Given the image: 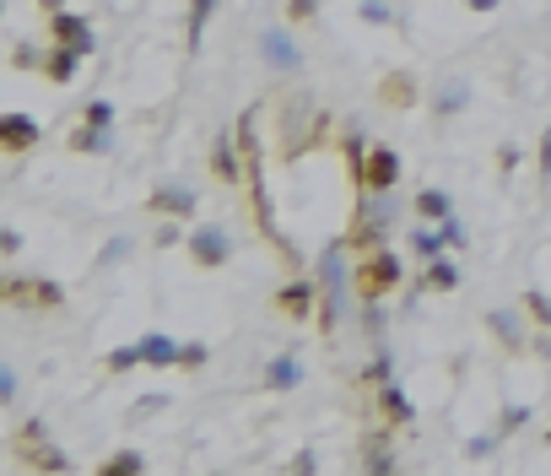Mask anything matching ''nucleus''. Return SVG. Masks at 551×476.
I'll return each instance as SVG.
<instances>
[{
	"label": "nucleus",
	"mask_w": 551,
	"mask_h": 476,
	"mask_svg": "<svg viewBox=\"0 0 551 476\" xmlns=\"http://www.w3.org/2000/svg\"><path fill=\"white\" fill-rule=\"evenodd\" d=\"M260 60L271 65L276 76H298V71H303V49H298V38H292L287 22L260 28Z\"/></svg>",
	"instance_id": "7ed1b4c3"
},
{
	"label": "nucleus",
	"mask_w": 551,
	"mask_h": 476,
	"mask_svg": "<svg viewBox=\"0 0 551 476\" xmlns=\"http://www.w3.org/2000/svg\"><path fill=\"white\" fill-rule=\"evenodd\" d=\"M211 363V347L206 341H184V363L179 368H206Z\"/></svg>",
	"instance_id": "c756f323"
},
{
	"label": "nucleus",
	"mask_w": 551,
	"mask_h": 476,
	"mask_svg": "<svg viewBox=\"0 0 551 476\" xmlns=\"http://www.w3.org/2000/svg\"><path fill=\"white\" fill-rule=\"evenodd\" d=\"M492 449H497V433H476V439L465 444V455H470V460H481V455H492Z\"/></svg>",
	"instance_id": "473e14b6"
},
{
	"label": "nucleus",
	"mask_w": 551,
	"mask_h": 476,
	"mask_svg": "<svg viewBox=\"0 0 551 476\" xmlns=\"http://www.w3.org/2000/svg\"><path fill=\"white\" fill-rule=\"evenodd\" d=\"M222 0H195L190 6V49H200V38H206V22H211V11H217Z\"/></svg>",
	"instance_id": "5701e85b"
},
{
	"label": "nucleus",
	"mask_w": 551,
	"mask_h": 476,
	"mask_svg": "<svg viewBox=\"0 0 551 476\" xmlns=\"http://www.w3.org/2000/svg\"><path fill=\"white\" fill-rule=\"evenodd\" d=\"M76 65H82V55H76V49H65V44H55V49L44 55V76L65 87V82H76Z\"/></svg>",
	"instance_id": "6ab92c4d"
},
{
	"label": "nucleus",
	"mask_w": 551,
	"mask_h": 476,
	"mask_svg": "<svg viewBox=\"0 0 551 476\" xmlns=\"http://www.w3.org/2000/svg\"><path fill=\"white\" fill-rule=\"evenodd\" d=\"M411 82L406 76H395V82H384V103H411V92H406Z\"/></svg>",
	"instance_id": "c9c22d12"
},
{
	"label": "nucleus",
	"mask_w": 551,
	"mask_h": 476,
	"mask_svg": "<svg viewBox=\"0 0 551 476\" xmlns=\"http://www.w3.org/2000/svg\"><path fill=\"white\" fill-rule=\"evenodd\" d=\"M190 255H195V266L200 271H217L233 260V233L222 228V222H195V233H190Z\"/></svg>",
	"instance_id": "20e7f679"
},
{
	"label": "nucleus",
	"mask_w": 551,
	"mask_h": 476,
	"mask_svg": "<svg viewBox=\"0 0 551 476\" xmlns=\"http://www.w3.org/2000/svg\"><path fill=\"white\" fill-rule=\"evenodd\" d=\"M400 282H406V260H400L395 249L373 244L368 260H362V298H384V293H395Z\"/></svg>",
	"instance_id": "f03ea898"
},
{
	"label": "nucleus",
	"mask_w": 551,
	"mask_h": 476,
	"mask_svg": "<svg viewBox=\"0 0 551 476\" xmlns=\"http://www.w3.org/2000/svg\"><path fill=\"white\" fill-rule=\"evenodd\" d=\"M33 466H44V471H71V460H65L60 449H49V444H44V449L33 455Z\"/></svg>",
	"instance_id": "7c9ffc66"
},
{
	"label": "nucleus",
	"mask_w": 551,
	"mask_h": 476,
	"mask_svg": "<svg viewBox=\"0 0 551 476\" xmlns=\"http://www.w3.org/2000/svg\"><path fill=\"white\" fill-rule=\"evenodd\" d=\"M530 422V406H503V428H524Z\"/></svg>",
	"instance_id": "e433bc0d"
},
{
	"label": "nucleus",
	"mask_w": 551,
	"mask_h": 476,
	"mask_svg": "<svg viewBox=\"0 0 551 476\" xmlns=\"http://www.w3.org/2000/svg\"><path fill=\"white\" fill-rule=\"evenodd\" d=\"M470 109V82H443L433 92V114L438 119H454V114H465Z\"/></svg>",
	"instance_id": "f3484780"
},
{
	"label": "nucleus",
	"mask_w": 551,
	"mask_h": 476,
	"mask_svg": "<svg viewBox=\"0 0 551 476\" xmlns=\"http://www.w3.org/2000/svg\"><path fill=\"white\" fill-rule=\"evenodd\" d=\"M541 174L551 179V125H546V136H541Z\"/></svg>",
	"instance_id": "ea45409f"
},
{
	"label": "nucleus",
	"mask_w": 551,
	"mask_h": 476,
	"mask_svg": "<svg viewBox=\"0 0 551 476\" xmlns=\"http://www.w3.org/2000/svg\"><path fill=\"white\" fill-rule=\"evenodd\" d=\"M103 363H109V374H130V368L146 363V352H141V341H125V347H114Z\"/></svg>",
	"instance_id": "4be33fe9"
},
{
	"label": "nucleus",
	"mask_w": 551,
	"mask_h": 476,
	"mask_svg": "<svg viewBox=\"0 0 551 476\" xmlns=\"http://www.w3.org/2000/svg\"><path fill=\"white\" fill-rule=\"evenodd\" d=\"M411 249H416V260L427 266L433 255H449V249H454V238L443 233V222H433V228H427V222H416V228H411Z\"/></svg>",
	"instance_id": "4468645a"
},
{
	"label": "nucleus",
	"mask_w": 551,
	"mask_h": 476,
	"mask_svg": "<svg viewBox=\"0 0 551 476\" xmlns=\"http://www.w3.org/2000/svg\"><path fill=\"white\" fill-rule=\"evenodd\" d=\"M524 309H530L535 320H541V325L551 330V293H541V287H530V293H524Z\"/></svg>",
	"instance_id": "a878e982"
},
{
	"label": "nucleus",
	"mask_w": 551,
	"mask_h": 476,
	"mask_svg": "<svg viewBox=\"0 0 551 476\" xmlns=\"http://www.w3.org/2000/svg\"><path fill=\"white\" fill-rule=\"evenodd\" d=\"M368 379H373V385H384V379H395V352H389V347H379V352H373V363H368Z\"/></svg>",
	"instance_id": "393cba45"
},
{
	"label": "nucleus",
	"mask_w": 551,
	"mask_h": 476,
	"mask_svg": "<svg viewBox=\"0 0 551 476\" xmlns=\"http://www.w3.org/2000/svg\"><path fill=\"white\" fill-rule=\"evenodd\" d=\"M487 325H492V336L503 341L508 352H519V347H524V325H519V314H514V309H492V314H487Z\"/></svg>",
	"instance_id": "aec40b11"
},
{
	"label": "nucleus",
	"mask_w": 551,
	"mask_h": 476,
	"mask_svg": "<svg viewBox=\"0 0 551 476\" xmlns=\"http://www.w3.org/2000/svg\"><path fill=\"white\" fill-rule=\"evenodd\" d=\"M71 152H87V157L114 152V130H109V125H92V119H82V125L71 130Z\"/></svg>",
	"instance_id": "2eb2a0df"
},
{
	"label": "nucleus",
	"mask_w": 551,
	"mask_h": 476,
	"mask_svg": "<svg viewBox=\"0 0 551 476\" xmlns=\"http://www.w3.org/2000/svg\"><path fill=\"white\" fill-rule=\"evenodd\" d=\"M119 255H130V238H109V244H103V255H98V266H114Z\"/></svg>",
	"instance_id": "72a5a7b5"
},
{
	"label": "nucleus",
	"mask_w": 551,
	"mask_h": 476,
	"mask_svg": "<svg viewBox=\"0 0 551 476\" xmlns=\"http://www.w3.org/2000/svg\"><path fill=\"white\" fill-rule=\"evenodd\" d=\"M179 238H184V233H179V222H173V228H157V244H163V249H168V244H179Z\"/></svg>",
	"instance_id": "a19ab883"
},
{
	"label": "nucleus",
	"mask_w": 551,
	"mask_h": 476,
	"mask_svg": "<svg viewBox=\"0 0 551 476\" xmlns=\"http://www.w3.org/2000/svg\"><path fill=\"white\" fill-rule=\"evenodd\" d=\"M141 352H146V368H179V363H184V341L163 336V330L141 336Z\"/></svg>",
	"instance_id": "ddd939ff"
},
{
	"label": "nucleus",
	"mask_w": 551,
	"mask_h": 476,
	"mask_svg": "<svg viewBox=\"0 0 551 476\" xmlns=\"http://www.w3.org/2000/svg\"><path fill=\"white\" fill-rule=\"evenodd\" d=\"M44 11H65V0H44Z\"/></svg>",
	"instance_id": "37998d69"
},
{
	"label": "nucleus",
	"mask_w": 551,
	"mask_h": 476,
	"mask_svg": "<svg viewBox=\"0 0 551 476\" xmlns=\"http://www.w3.org/2000/svg\"><path fill=\"white\" fill-rule=\"evenodd\" d=\"M163 406H168V395H163V390H152V395H141V401L130 406V417H136V422H141V417H157Z\"/></svg>",
	"instance_id": "bb28decb"
},
{
	"label": "nucleus",
	"mask_w": 551,
	"mask_h": 476,
	"mask_svg": "<svg viewBox=\"0 0 551 476\" xmlns=\"http://www.w3.org/2000/svg\"><path fill=\"white\" fill-rule=\"evenodd\" d=\"M141 466H146L141 449H119V455L103 460V471H109V476H130V471H141Z\"/></svg>",
	"instance_id": "b1692460"
},
{
	"label": "nucleus",
	"mask_w": 551,
	"mask_h": 476,
	"mask_svg": "<svg viewBox=\"0 0 551 476\" xmlns=\"http://www.w3.org/2000/svg\"><path fill=\"white\" fill-rule=\"evenodd\" d=\"M0 401H6V406L17 401V368H11V363L0 368Z\"/></svg>",
	"instance_id": "f704fd0d"
},
{
	"label": "nucleus",
	"mask_w": 551,
	"mask_h": 476,
	"mask_svg": "<svg viewBox=\"0 0 551 476\" xmlns=\"http://www.w3.org/2000/svg\"><path fill=\"white\" fill-rule=\"evenodd\" d=\"M38 136H44V125L33 114H0V147L6 152H28Z\"/></svg>",
	"instance_id": "9d476101"
},
{
	"label": "nucleus",
	"mask_w": 551,
	"mask_h": 476,
	"mask_svg": "<svg viewBox=\"0 0 551 476\" xmlns=\"http://www.w3.org/2000/svg\"><path fill=\"white\" fill-rule=\"evenodd\" d=\"M546 439H551V433H546Z\"/></svg>",
	"instance_id": "c03bdc74"
},
{
	"label": "nucleus",
	"mask_w": 551,
	"mask_h": 476,
	"mask_svg": "<svg viewBox=\"0 0 551 476\" xmlns=\"http://www.w3.org/2000/svg\"><path fill=\"white\" fill-rule=\"evenodd\" d=\"M416 217L422 222H443V217H454V201H449V190H438V184H427V190H416Z\"/></svg>",
	"instance_id": "dca6fc26"
},
{
	"label": "nucleus",
	"mask_w": 551,
	"mask_h": 476,
	"mask_svg": "<svg viewBox=\"0 0 551 476\" xmlns=\"http://www.w3.org/2000/svg\"><path fill=\"white\" fill-rule=\"evenodd\" d=\"M195 206H200V190H195V184H184V179H163L152 190V211L163 222H190Z\"/></svg>",
	"instance_id": "39448f33"
},
{
	"label": "nucleus",
	"mask_w": 551,
	"mask_h": 476,
	"mask_svg": "<svg viewBox=\"0 0 551 476\" xmlns=\"http://www.w3.org/2000/svg\"><path fill=\"white\" fill-rule=\"evenodd\" d=\"M400 184V152L395 147H373L368 152V168H362V190H395Z\"/></svg>",
	"instance_id": "1a4fd4ad"
},
{
	"label": "nucleus",
	"mask_w": 551,
	"mask_h": 476,
	"mask_svg": "<svg viewBox=\"0 0 551 476\" xmlns=\"http://www.w3.org/2000/svg\"><path fill=\"white\" fill-rule=\"evenodd\" d=\"M362 460H368V471H395V466H400L389 433H368V439H362Z\"/></svg>",
	"instance_id": "a211bd4d"
},
{
	"label": "nucleus",
	"mask_w": 551,
	"mask_h": 476,
	"mask_svg": "<svg viewBox=\"0 0 551 476\" xmlns=\"http://www.w3.org/2000/svg\"><path fill=\"white\" fill-rule=\"evenodd\" d=\"M82 119H92V125H109V130H114V103H109V98H92Z\"/></svg>",
	"instance_id": "c85d7f7f"
},
{
	"label": "nucleus",
	"mask_w": 551,
	"mask_h": 476,
	"mask_svg": "<svg viewBox=\"0 0 551 476\" xmlns=\"http://www.w3.org/2000/svg\"><path fill=\"white\" fill-rule=\"evenodd\" d=\"M0 249H6V255H17V249H22V233L6 228V233H0Z\"/></svg>",
	"instance_id": "58836bf2"
},
{
	"label": "nucleus",
	"mask_w": 551,
	"mask_h": 476,
	"mask_svg": "<svg viewBox=\"0 0 551 476\" xmlns=\"http://www.w3.org/2000/svg\"><path fill=\"white\" fill-rule=\"evenodd\" d=\"M422 282L433 287V293H454V287H460V266H454L449 255H433V260H427V271H422Z\"/></svg>",
	"instance_id": "412c9836"
},
{
	"label": "nucleus",
	"mask_w": 551,
	"mask_h": 476,
	"mask_svg": "<svg viewBox=\"0 0 551 476\" xmlns=\"http://www.w3.org/2000/svg\"><path fill=\"white\" fill-rule=\"evenodd\" d=\"M49 38L65 44V49H76L82 60L98 49V33H92V22L82 17V11H49Z\"/></svg>",
	"instance_id": "423d86ee"
},
{
	"label": "nucleus",
	"mask_w": 551,
	"mask_h": 476,
	"mask_svg": "<svg viewBox=\"0 0 551 476\" xmlns=\"http://www.w3.org/2000/svg\"><path fill=\"white\" fill-rule=\"evenodd\" d=\"M260 385L271 390V395H292L303 385V357L298 352H276L271 363L260 368Z\"/></svg>",
	"instance_id": "6e6552de"
},
{
	"label": "nucleus",
	"mask_w": 551,
	"mask_h": 476,
	"mask_svg": "<svg viewBox=\"0 0 551 476\" xmlns=\"http://www.w3.org/2000/svg\"><path fill=\"white\" fill-rule=\"evenodd\" d=\"M211 168H217L222 184L244 179V163H238V130H217V141H211Z\"/></svg>",
	"instance_id": "9b49d317"
},
{
	"label": "nucleus",
	"mask_w": 551,
	"mask_h": 476,
	"mask_svg": "<svg viewBox=\"0 0 551 476\" xmlns=\"http://www.w3.org/2000/svg\"><path fill=\"white\" fill-rule=\"evenodd\" d=\"M314 466H319L314 449H298V455H292V471H314Z\"/></svg>",
	"instance_id": "4c0bfd02"
},
{
	"label": "nucleus",
	"mask_w": 551,
	"mask_h": 476,
	"mask_svg": "<svg viewBox=\"0 0 551 476\" xmlns=\"http://www.w3.org/2000/svg\"><path fill=\"white\" fill-rule=\"evenodd\" d=\"M276 309L287 314V320H308V314L319 309V276H292L276 293Z\"/></svg>",
	"instance_id": "0eeeda50"
},
{
	"label": "nucleus",
	"mask_w": 551,
	"mask_h": 476,
	"mask_svg": "<svg viewBox=\"0 0 551 476\" xmlns=\"http://www.w3.org/2000/svg\"><path fill=\"white\" fill-rule=\"evenodd\" d=\"M319 17V0H287V22H314Z\"/></svg>",
	"instance_id": "2f4dec72"
},
{
	"label": "nucleus",
	"mask_w": 551,
	"mask_h": 476,
	"mask_svg": "<svg viewBox=\"0 0 551 476\" xmlns=\"http://www.w3.org/2000/svg\"><path fill=\"white\" fill-rule=\"evenodd\" d=\"M465 6H470V11H497L503 0H465Z\"/></svg>",
	"instance_id": "79ce46f5"
},
{
	"label": "nucleus",
	"mask_w": 551,
	"mask_h": 476,
	"mask_svg": "<svg viewBox=\"0 0 551 476\" xmlns=\"http://www.w3.org/2000/svg\"><path fill=\"white\" fill-rule=\"evenodd\" d=\"M314 276H319V325L335 330L346 314V244H330L325 255H319Z\"/></svg>",
	"instance_id": "f257e3e1"
},
{
	"label": "nucleus",
	"mask_w": 551,
	"mask_h": 476,
	"mask_svg": "<svg viewBox=\"0 0 551 476\" xmlns=\"http://www.w3.org/2000/svg\"><path fill=\"white\" fill-rule=\"evenodd\" d=\"M362 22H373V28H389V22H395V11H389L384 0H362Z\"/></svg>",
	"instance_id": "cd10ccee"
},
{
	"label": "nucleus",
	"mask_w": 551,
	"mask_h": 476,
	"mask_svg": "<svg viewBox=\"0 0 551 476\" xmlns=\"http://www.w3.org/2000/svg\"><path fill=\"white\" fill-rule=\"evenodd\" d=\"M373 401H379V412L384 422H395V428H406V422L416 417V406H411V395L395 385V379H384V385H373Z\"/></svg>",
	"instance_id": "f8f14e48"
}]
</instances>
